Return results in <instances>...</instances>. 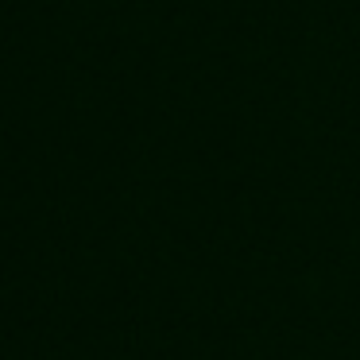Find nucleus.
I'll list each match as a JSON object with an SVG mask.
<instances>
[]
</instances>
